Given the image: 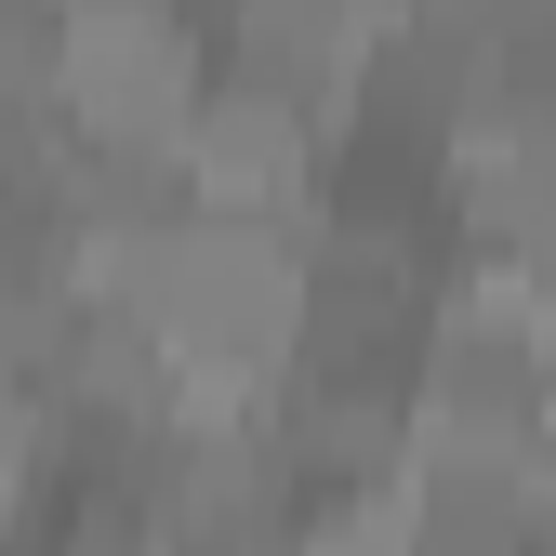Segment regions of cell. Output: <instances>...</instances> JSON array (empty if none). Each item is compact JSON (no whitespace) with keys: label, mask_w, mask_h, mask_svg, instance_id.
<instances>
[{"label":"cell","mask_w":556,"mask_h":556,"mask_svg":"<svg viewBox=\"0 0 556 556\" xmlns=\"http://www.w3.org/2000/svg\"><path fill=\"white\" fill-rule=\"evenodd\" d=\"M305 239L318 213H213L199 199L173 239L106 265V292L160 331V358L186 371L199 410H239L305 358Z\"/></svg>","instance_id":"cell-1"},{"label":"cell","mask_w":556,"mask_h":556,"mask_svg":"<svg viewBox=\"0 0 556 556\" xmlns=\"http://www.w3.org/2000/svg\"><path fill=\"white\" fill-rule=\"evenodd\" d=\"M213 80V0H66L53 14V106L80 147H173Z\"/></svg>","instance_id":"cell-2"},{"label":"cell","mask_w":556,"mask_h":556,"mask_svg":"<svg viewBox=\"0 0 556 556\" xmlns=\"http://www.w3.org/2000/svg\"><path fill=\"white\" fill-rule=\"evenodd\" d=\"M438 438H556V331L504 265H477L425 318V371H410Z\"/></svg>","instance_id":"cell-3"},{"label":"cell","mask_w":556,"mask_h":556,"mask_svg":"<svg viewBox=\"0 0 556 556\" xmlns=\"http://www.w3.org/2000/svg\"><path fill=\"white\" fill-rule=\"evenodd\" d=\"M186 173L213 213H318V173H331V106H305L292 80H265V66H226L199 80L186 106Z\"/></svg>","instance_id":"cell-4"},{"label":"cell","mask_w":556,"mask_h":556,"mask_svg":"<svg viewBox=\"0 0 556 556\" xmlns=\"http://www.w3.org/2000/svg\"><path fill=\"white\" fill-rule=\"evenodd\" d=\"M384 27H397L384 0H226V14H213V53L226 66H265V80H292L305 106L344 119V93H358V66H371Z\"/></svg>","instance_id":"cell-5"},{"label":"cell","mask_w":556,"mask_h":556,"mask_svg":"<svg viewBox=\"0 0 556 556\" xmlns=\"http://www.w3.org/2000/svg\"><path fill=\"white\" fill-rule=\"evenodd\" d=\"M66 199H80L93 265H132L147 239H173V226L199 213V173H186V147H80Z\"/></svg>","instance_id":"cell-6"},{"label":"cell","mask_w":556,"mask_h":556,"mask_svg":"<svg viewBox=\"0 0 556 556\" xmlns=\"http://www.w3.org/2000/svg\"><path fill=\"white\" fill-rule=\"evenodd\" d=\"M27 556H160V517L132 491H14Z\"/></svg>","instance_id":"cell-7"},{"label":"cell","mask_w":556,"mask_h":556,"mask_svg":"<svg viewBox=\"0 0 556 556\" xmlns=\"http://www.w3.org/2000/svg\"><path fill=\"white\" fill-rule=\"evenodd\" d=\"M491 66H556V0H438Z\"/></svg>","instance_id":"cell-8"},{"label":"cell","mask_w":556,"mask_h":556,"mask_svg":"<svg viewBox=\"0 0 556 556\" xmlns=\"http://www.w3.org/2000/svg\"><path fill=\"white\" fill-rule=\"evenodd\" d=\"M504 278H517V292H530V318H543V331H556V239H543V252H517V265H504Z\"/></svg>","instance_id":"cell-9"},{"label":"cell","mask_w":556,"mask_h":556,"mask_svg":"<svg viewBox=\"0 0 556 556\" xmlns=\"http://www.w3.org/2000/svg\"><path fill=\"white\" fill-rule=\"evenodd\" d=\"M160 556H226V543H160Z\"/></svg>","instance_id":"cell-10"},{"label":"cell","mask_w":556,"mask_h":556,"mask_svg":"<svg viewBox=\"0 0 556 556\" xmlns=\"http://www.w3.org/2000/svg\"><path fill=\"white\" fill-rule=\"evenodd\" d=\"M530 556H556V517H543V530H530Z\"/></svg>","instance_id":"cell-11"},{"label":"cell","mask_w":556,"mask_h":556,"mask_svg":"<svg viewBox=\"0 0 556 556\" xmlns=\"http://www.w3.org/2000/svg\"><path fill=\"white\" fill-rule=\"evenodd\" d=\"M543 80H556V66H543Z\"/></svg>","instance_id":"cell-12"}]
</instances>
